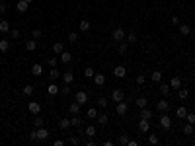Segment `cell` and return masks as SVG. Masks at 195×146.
Returning a JSON list of instances; mask_svg holds the SVG:
<instances>
[{"label":"cell","mask_w":195,"mask_h":146,"mask_svg":"<svg viewBox=\"0 0 195 146\" xmlns=\"http://www.w3.org/2000/svg\"><path fill=\"white\" fill-rule=\"evenodd\" d=\"M61 62H64V64L72 62V55H70L68 51H63V53H61Z\"/></svg>","instance_id":"cell-17"},{"label":"cell","mask_w":195,"mask_h":146,"mask_svg":"<svg viewBox=\"0 0 195 146\" xmlns=\"http://www.w3.org/2000/svg\"><path fill=\"white\" fill-rule=\"evenodd\" d=\"M123 98H125V94H123V90H113V92H111V99H113L115 103L123 101Z\"/></svg>","instance_id":"cell-5"},{"label":"cell","mask_w":195,"mask_h":146,"mask_svg":"<svg viewBox=\"0 0 195 146\" xmlns=\"http://www.w3.org/2000/svg\"><path fill=\"white\" fill-rule=\"evenodd\" d=\"M139 131H140V132H148V131H150L148 119H140V121H139Z\"/></svg>","instance_id":"cell-10"},{"label":"cell","mask_w":195,"mask_h":146,"mask_svg":"<svg viewBox=\"0 0 195 146\" xmlns=\"http://www.w3.org/2000/svg\"><path fill=\"white\" fill-rule=\"evenodd\" d=\"M68 41H70V43H76V41H78V33L70 31V33H68Z\"/></svg>","instance_id":"cell-45"},{"label":"cell","mask_w":195,"mask_h":146,"mask_svg":"<svg viewBox=\"0 0 195 146\" xmlns=\"http://www.w3.org/2000/svg\"><path fill=\"white\" fill-rule=\"evenodd\" d=\"M189 95V90H185V88H180V90H178V98L180 99H185Z\"/></svg>","instance_id":"cell-33"},{"label":"cell","mask_w":195,"mask_h":146,"mask_svg":"<svg viewBox=\"0 0 195 146\" xmlns=\"http://www.w3.org/2000/svg\"><path fill=\"white\" fill-rule=\"evenodd\" d=\"M27 8H30V2H26V0H20V2L16 4V10L18 12H27Z\"/></svg>","instance_id":"cell-14"},{"label":"cell","mask_w":195,"mask_h":146,"mask_svg":"<svg viewBox=\"0 0 195 146\" xmlns=\"http://www.w3.org/2000/svg\"><path fill=\"white\" fill-rule=\"evenodd\" d=\"M180 23H181V22H180V18H178V16H174V18H172V26L176 27V26H180Z\"/></svg>","instance_id":"cell-53"},{"label":"cell","mask_w":195,"mask_h":146,"mask_svg":"<svg viewBox=\"0 0 195 146\" xmlns=\"http://www.w3.org/2000/svg\"><path fill=\"white\" fill-rule=\"evenodd\" d=\"M47 62H49V66H51V68H55V66L59 64V58H57V57H49Z\"/></svg>","instance_id":"cell-39"},{"label":"cell","mask_w":195,"mask_h":146,"mask_svg":"<svg viewBox=\"0 0 195 146\" xmlns=\"http://www.w3.org/2000/svg\"><path fill=\"white\" fill-rule=\"evenodd\" d=\"M144 80H146V78H144V74H139V76H137V84H139V86H144Z\"/></svg>","instance_id":"cell-50"},{"label":"cell","mask_w":195,"mask_h":146,"mask_svg":"<svg viewBox=\"0 0 195 146\" xmlns=\"http://www.w3.org/2000/svg\"><path fill=\"white\" fill-rule=\"evenodd\" d=\"M127 49H129V43H121V45H119V53H121V55H125Z\"/></svg>","instance_id":"cell-49"},{"label":"cell","mask_w":195,"mask_h":146,"mask_svg":"<svg viewBox=\"0 0 195 146\" xmlns=\"http://www.w3.org/2000/svg\"><path fill=\"white\" fill-rule=\"evenodd\" d=\"M0 31L2 33H10V23L8 22H0Z\"/></svg>","instance_id":"cell-37"},{"label":"cell","mask_w":195,"mask_h":146,"mask_svg":"<svg viewBox=\"0 0 195 146\" xmlns=\"http://www.w3.org/2000/svg\"><path fill=\"white\" fill-rule=\"evenodd\" d=\"M61 92H63L64 95H68V94H70V88H68V84H66L64 88H61Z\"/></svg>","instance_id":"cell-54"},{"label":"cell","mask_w":195,"mask_h":146,"mask_svg":"<svg viewBox=\"0 0 195 146\" xmlns=\"http://www.w3.org/2000/svg\"><path fill=\"white\" fill-rule=\"evenodd\" d=\"M31 74L33 76H41V74H43V66L41 64H33L31 66Z\"/></svg>","instance_id":"cell-23"},{"label":"cell","mask_w":195,"mask_h":146,"mask_svg":"<svg viewBox=\"0 0 195 146\" xmlns=\"http://www.w3.org/2000/svg\"><path fill=\"white\" fill-rule=\"evenodd\" d=\"M184 135H185V136H191V135H193V125H191V123H187V125L184 127Z\"/></svg>","instance_id":"cell-34"},{"label":"cell","mask_w":195,"mask_h":146,"mask_svg":"<svg viewBox=\"0 0 195 146\" xmlns=\"http://www.w3.org/2000/svg\"><path fill=\"white\" fill-rule=\"evenodd\" d=\"M185 119H187V123H191V125L195 123V115L193 113H187V115H185Z\"/></svg>","instance_id":"cell-52"},{"label":"cell","mask_w":195,"mask_h":146,"mask_svg":"<svg viewBox=\"0 0 195 146\" xmlns=\"http://www.w3.org/2000/svg\"><path fill=\"white\" fill-rule=\"evenodd\" d=\"M94 74H96V72H94V68H92V66L84 68V76H86V78H94Z\"/></svg>","instance_id":"cell-41"},{"label":"cell","mask_w":195,"mask_h":146,"mask_svg":"<svg viewBox=\"0 0 195 146\" xmlns=\"http://www.w3.org/2000/svg\"><path fill=\"white\" fill-rule=\"evenodd\" d=\"M84 132H86V136H88V138H96V135H98V129L94 127V125H88Z\"/></svg>","instance_id":"cell-8"},{"label":"cell","mask_w":195,"mask_h":146,"mask_svg":"<svg viewBox=\"0 0 195 146\" xmlns=\"http://www.w3.org/2000/svg\"><path fill=\"white\" fill-rule=\"evenodd\" d=\"M94 84H96V86H103V84H105V76H103L102 72L94 74Z\"/></svg>","instance_id":"cell-11"},{"label":"cell","mask_w":195,"mask_h":146,"mask_svg":"<svg viewBox=\"0 0 195 146\" xmlns=\"http://www.w3.org/2000/svg\"><path fill=\"white\" fill-rule=\"evenodd\" d=\"M125 39H127V43H137V39H139V37H137L135 31H129V33L125 35Z\"/></svg>","instance_id":"cell-28"},{"label":"cell","mask_w":195,"mask_h":146,"mask_svg":"<svg viewBox=\"0 0 195 146\" xmlns=\"http://www.w3.org/2000/svg\"><path fill=\"white\" fill-rule=\"evenodd\" d=\"M127 111H129L127 103H125V101H119V103H117V109H115V113H117V115H125Z\"/></svg>","instance_id":"cell-9"},{"label":"cell","mask_w":195,"mask_h":146,"mask_svg":"<svg viewBox=\"0 0 195 146\" xmlns=\"http://www.w3.org/2000/svg\"><path fill=\"white\" fill-rule=\"evenodd\" d=\"M160 94H162V95H168L170 94V84H162V82H160Z\"/></svg>","instance_id":"cell-36"},{"label":"cell","mask_w":195,"mask_h":146,"mask_svg":"<svg viewBox=\"0 0 195 146\" xmlns=\"http://www.w3.org/2000/svg\"><path fill=\"white\" fill-rule=\"evenodd\" d=\"M35 49H37V39H27L26 41V51H35Z\"/></svg>","instance_id":"cell-13"},{"label":"cell","mask_w":195,"mask_h":146,"mask_svg":"<svg viewBox=\"0 0 195 146\" xmlns=\"http://www.w3.org/2000/svg\"><path fill=\"white\" fill-rule=\"evenodd\" d=\"M129 135H121V136H119V144H123V146H127V144H129Z\"/></svg>","instance_id":"cell-40"},{"label":"cell","mask_w":195,"mask_h":146,"mask_svg":"<svg viewBox=\"0 0 195 146\" xmlns=\"http://www.w3.org/2000/svg\"><path fill=\"white\" fill-rule=\"evenodd\" d=\"M59 92H61V88L57 86V84H53V82H51V84L47 86V94H49V95H57V94H59Z\"/></svg>","instance_id":"cell-12"},{"label":"cell","mask_w":195,"mask_h":146,"mask_svg":"<svg viewBox=\"0 0 195 146\" xmlns=\"http://www.w3.org/2000/svg\"><path fill=\"white\" fill-rule=\"evenodd\" d=\"M68 111H70L72 115H78V113H80V103H76V101L70 103V105H68Z\"/></svg>","instance_id":"cell-22"},{"label":"cell","mask_w":195,"mask_h":146,"mask_svg":"<svg viewBox=\"0 0 195 146\" xmlns=\"http://www.w3.org/2000/svg\"><path fill=\"white\" fill-rule=\"evenodd\" d=\"M74 101L80 103V105H84V103L88 101V94H86V92H78V94L74 95Z\"/></svg>","instance_id":"cell-4"},{"label":"cell","mask_w":195,"mask_h":146,"mask_svg":"<svg viewBox=\"0 0 195 146\" xmlns=\"http://www.w3.org/2000/svg\"><path fill=\"white\" fill-rule=\"evenodd\" d=\"M140 119H148L150 121L152 119V111L146 109V107H143V109H140Z\"/></svg>","instance_id":"cell-25"},{"label":"cell","mask_w":195,"mask_h":146,"mask_svg":"<svg viewBox=\"0 0 195 146\" xmlns=\"http://www.w3.org/2000/svg\"><path fill=\"white\" fill-rule=\"evenodd\" d=\"M8 49H10V41H8V39H2V41H0V51L6 53Z\"/></svg>","instance_id":"cell-32"},{"label":"cell","mask_w":195,"mask_h":146,"mask_svg":"<svg viewBox=\"0 0 195 146\" xmlns=\"http://www.w3.org/2000/svg\"><path fill=\"white\" fill-rule=\"evenodd\" d=\"M113 74L117 78H123L127 74V68H125V66H115V68H113Z\"/></svg>","instance_id":"cell-15"},{"label":"cell","mask_w":195,"mask_h":146,"mask_svg":"<svg viewBox=\"0 0 195 146\" xmlns=\"http://www.w3.org/2000/svg\"><path fill=\"white\" fill-rule=\"evenodd\" d=\"M35 138L39 140V142L47 140V138H49V131H47L45 127H39V129H35Z\"/></svg>","instance_id":"cell-1"},{"label":"cell","mask_w":195,"mask_h":146,"mask_svg":"<svg viewBox=\"0 0 195 146\" xmlns=\"http://www.w3.org/2000/svg\"><path fill=\"white\" fill-rule=\"evenodd\" d=\"M86 115H88V119H98V109L90 107V109H88V113H86Z\"/></svg>","instance_id":"cell-38"},{"label":"cell","mask_w":195,"mask_h":146,"mask_svg":"<svg viewBox=\"0 0 195 146\" xmlns=\"http://www.w3.org/2000/svg\"><path fill=\"white\" fill-rule=\"evenodd\" d=\"M78 27H80V31H82V33H86V31H90V27H92V23H90L88 20H82V22L78 23Z\"/></svg>","instance_id":"cell-16"},{"label":"cell","mask_w":195,"mask_h":146,"mask_svg":"<svg viewBox=\"0 0 195 146\" xmlns=\"http://www.w3.org/2000/svg\"><path fill=\"white\" fill-rule=\"evenodd\" d=\"M107 121H109V117H107V115L98 113V123H99V125H107Z\"/></svg>","instance_id":"cell-35"},{"label":"cell","mask_w":195,"mask_h":146,"mask_svg":"<svg viewBox=\"0 0 195 146\" xmlns=\"http://www.w3.org/2000/svg\"><path fill=\"white\" fill-rule=\"evenodd\" d=\"M70 125H72V127H80V125H82V121H80V117H72V119H70Z\"/></svg>","instance_id":"cell-42"},{"label":"cell","mask_w":195,"mask_h":146,"mask_svg":"<svg viewBox=\"0 0 195 146\" xmlns=\"http://www.w3.org/2000/svg\"><path fill=\"white\" fill-rule=\"evenodd\" d=\"M22 92H24V95H27V98H30V95H33V92H35V86H33V84H26Z\"/></svg>","instance_id":"cell-19"},{"label":"cell","mask_w":195,"mask_h":146,"mask_svg":"<svg viewBox=\"0 0 195 146\" xmlns=\"http://www.w3.org/2000/svg\"><path fill=\"white\" fill-rule=\"evenodd\" d=\"M160 127H162L164 131H168V129L172 127V119H170V115H162L160 117Z\"/></svg>","instance_id":"cell-3"},{"label":"cell","mask_w":195,"mask_h":146,"mask_svg":"<svg viewBox=\"0 0 195 146\" xmlns=\"http://www.w3.org/2000/svg\"><path fill=\"white\" fill-rule=\"evenodd\" d=\"M125 35H127V33H125V29L117 27V29H113V35H111V37H113V41H117V43H119V41H123V39H125Z\"/></svg>","instance_id":"cell-2"},{"label":"cell","mask_w":195,"mask_h":146,"mask_svg":"<svg viewBox=\"0 0 195 146\" xmlns=\"http://www.w3.org/2000/svg\"><path fill=\"white\" fill-rule=\"evenodd\" d=\"M41 33H43V31H41L39 27H35V29L31 31V37H33V39H39V37H41Z\"/></svg>","instance_id":"cell-44"},{"label":"cell","mask_w":195,"mask_h":146,"mask_svg":"<svg viewBox=\"0 0 195 146\" xmlns=\"http://www.w3.org/2000/svg\"><path fill=\"white\" fill-rule=\"evenodd\" d=\"M39 127H43V119H41V117H35V121H33V129H39Z\"/></svg>","instance_id":"cell-43"},{"label":"cell","mask_w":195,"mask_h":146,"mask_svg":"<svg viewBox=\"0 0 195 146\" xmlns=\"http://www.w3.org/2000/svg\"><path fill=\"white\" fill-rule=\"evenodd\" d=\"M27 109H30V113H33V115H39V113H41V105H39L37 101H30Z\"/></svg>","instance_id":"cell-6"},{"label":"cell","mask_w":195,"mask_h":146,"mask_svg":"<svg viewBox=\"0 0 195 146\" xmlns=\"http://www.w3.org/2000/svg\"><path fill=\"white\" fill-rule=\"evenodd\" d=\"M156 107H158V111H160V113H166V111H168V107H170L168 99H158V103H156Z\"/></svg>","instance_id":"cell-7"},{"label":"cell","mask_w":195,"mask_h":146,"mask_svg":"<svg viewBox=\"0 0 195 146\" xmlns=\"http://www.w3.org/2000/svg\"><path fill=\"white\" fill-rule=\"evenodd\" d=\"M10 37L12 39H20V29H10Z\"/></svg>","instance_id":"cell-48"},{"label":"cell","mask_w":195,"mask_h":146,"mask_svg":"<svg viewBox=\"0 0 195 146\" xmlns=\"http://www.w3.org/2000/svg\"><path fill=\"white\" fill-rule=\"evenodd\" d=\"M26 2H30V4H31V2H33V0H26Z\"/></svg>","instance_id":"cell-56"},{"label":"cell","mask_w":195,"mask_h":146,"mask_svg":"<svg viewBox=\"0 0 195 146\" xmlns=\"http://www.w3.org/2000/svg\"><path fill=\"white\" fill-rule=\"evenodd\" d=\"M6 8H8L6 4H0V10H2V14H4V12H6Z\"/></svg>","instance_id":"cell-55"},{"label":"cell","mask_w":195,"mask_h":146,"mask_svg":"<svg viewBox=\"0 0 195 146\" xmlns=\"http://www.w3.org/2000/svg\"><path fill=\"white\" fill-rule=\"evenodd\" d=\"M72 125H70V119H61L59 121V129L61 131H66V129H70Z\"/></svg>","instance_id":"cell-21"},{"label":"cell","mask_w":195,"mask_h":146,"mask_svg":"<svg viewBox=\"0 0 195 146\" xmlns=\"http://www.w3.org/2000/svg\"><path fill=\"white\" fill-rule=\"evenodd\" d=\"M150 80L152 82H162V72H160V70H154V72L150 74Z\"/></svg>","instance_id":"cell-27"},{"label":"cell","mask_w":195,"mask_h":146,"mask_svg":"<svg viewBox=\"0 0 195 146\" xmlns=\"http://www.w3.org/2000/svg\"><path fill=\"white\" fill-rule=\"evenodd\" d=\"M49 78H51V82L59 80V78H61V72H59L57 68H51V72H49Z\"/></svg>","instance_id":"cell-29"},{"label":"cell","mask_w":195,"mask_h":146,"mask_svg":"<svg viewBox=\"0 0 195 146\" xmlns=\"http://www.w3.org/2000/svg\"><path fill=\"white\" fill-rule=\"evenodd\" d=\"M148 142H150V144H158L160 138H158L156 135H148Z\"/></svg>","instance_id":"cell-46"},{"label":"cell","mask_w":195,"mask_h":146,"mask_svg":"<svg viewBox=\"0 0 195 146\" xmlns=\"http://www.w3.org/2000/svg\"><path fill=\"white\" fill-rule=\"evenodd\" d=\"M51 51H53V53H57V55H61V53L64 51V45L61 43V41H57V43H55V45H53V47H51Z\"/></svg>","instance_id":"cell-18"},{"label":"cell","mask_w":195,"mask_h":146,"mask_svg":"<svg viewBox=\"0 0 195 146\" xmlns=\"http://www.w3.org/2000/svg\"><path fill=\"white\" fill-rule=\"evenodd\" d=\"M137 107H139V109H143V107H146V103H148V99L144 98V95H140V98H137Z\"/></svg>","instance_id":"cell-24"},{"label":"cell","mask_w":195,"mask_h":146,"mask_svg":"<svg viewBox=\"0 0 195 146\" xmlns=\"http://www.w3.org/2000/svg\"><path fill=\"white\" fill-rule=\"evenodd\" d=\"M68 142H70V144H74V146H78V144H80V138H78V136H70Z\"/></svg>","instance_id":"cell-51"},{"label":"cell","mask_w":195,"mask_h":146,"mask_svg":"<svg viewBox=\"0 0 195 146\" xmlns=\"http://www.w3.org/2000/svg\"><path fill=\"white\" fill-rule=\"evenodd\" d=\"M72 80H74V74L72 72H64L63 74V82H64V84H72Z\"/></svg>","instance_id":"cell-31"},{"label":"cell","mask_w":195,"mask_h":146,"mask_svg":"<svg viewBox=\"0 0 195 146\" xmlns=\"http://www.w3.org/2000/svg\"><path fill=\"white\" fill-rule=\"evenodd\" d=\"M0 16H2V10H0Z\"/></svg>","instance_id":"cell-57"},{"label":"cell","mask_w":195,"mask_h":146,"mask_svg":"<svg viewBox=\"0 0 195 146\" xmlns=\"http://www.w3.org/2000/svg\"><path fill=\"white\" fill-rule=\"evenodd\" d=\"M180 33L181 35H189V33H191V26H187V23H180Z\"/></svg>","instance_id":"cell-26"},{"label":"cell","mask_w":195,"mask_h":146,"mask_svg":"<svg viewBox=\"0 0 195 146\" xmlns=\"http://www.w3.org/2000/svg\"><path fill=\"white\" fill-rule=\"evenodd\" d=\"M107 103H109V101H107V98H99V99H98V105H99V107H103V109L107 107Z\"/></svg>","instance_id":"cell-47"},{"label":"cell","mask_w":195,"mask_h":146,"mask_svg":"<svg viewBox=\"0 0 195 146\" xmlns=\"http://www.w3.org/2000/svg\"><path fill=\"white\" fill-rule=\"evenodd\" d=\"M185 115H187V109H185V107H178L176 109V117L178 119H185Z\"/></svg>","instance_id":"cell-30"},{"label":"cell","mask_w":195,"mask_h":146,"mask_svg":"<svg viewBox=\"0 0 195 146\" xmlns=\"http://www.w3.org/2000/svg\"><path fill=\"white\" fill-rule=\"evenodd\" d=\"M170 88H174V90H180V88H181V80H180L178 76H174L172 80H170Z\"/></svg>","instance_id":"cell-20"}]
</instances>
